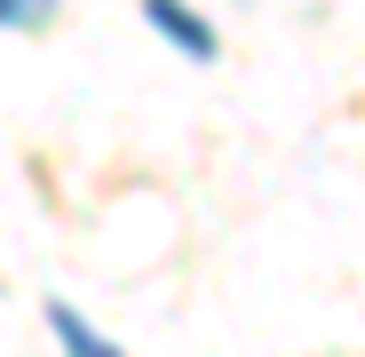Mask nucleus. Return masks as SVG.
Returning <instances> with one entry per match:
<instances>
[{"label": "nucleus", "mask_w": 365, "mask_h": 357, "mask_svg": "<svg viewBox=\"0 0 365 357\" xmlns=\"http://www.w3.org/2000/svg\"><path fill=\"white\" fill-rule=\"evenodd\" d=\"M143 24L159 40H175V56H191V64H215V24L191 16L182 0H143Z\"/></svg>", "instance_id": "f257e3e1"}, {"label": "nucleus", "mask_w": 365, "mask_h": 357, "mask_svg": "<svg viewBox=\"0 0 365 357\" xmlns=\"http://www.w3.org/2000/svg\"><path fill=\"white\" fill-rule=\"evenodd\" d=\"M48 326H56V341H64V357H128V349H111L96 326H80L72 302H48Z\"/></svg>", "instance_id": "f03ea898"}, {"label": "nucleus", "mask_w": 365, "mask_h": 357, "mask_svg": "<svg viewBox=\"0 0 365 357\" xmlns=\"http://www.w3.org/2000/svg\"><path fill=\"white\" fill-rule=\"evenodd\" d=\"M56 0H0V24H48Z\"/></svg>", "instance_id": "7ed1b4c3"}]
</instances>
